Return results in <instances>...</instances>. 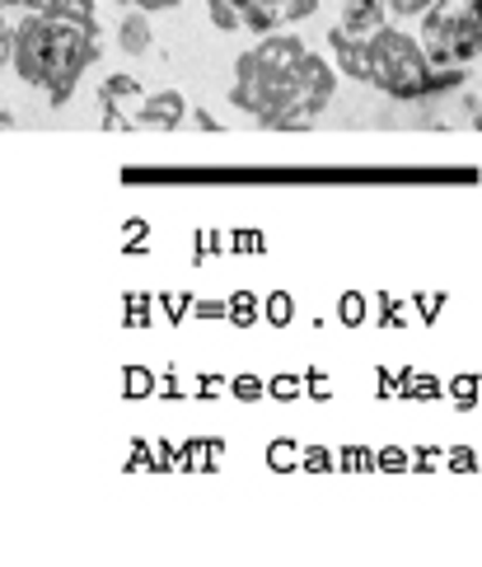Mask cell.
<instances>
[{"instance_id":"obj_11","label":"cell","mask_w":482,"mask_h":567,"mask_svg":"<svg viewBox=\"0 0 482 567\" xmlns=\"http://www.w3.org/2000/svg\"><path fill=\"white\" fill-rule=\"evenodd\" d=\"M136 90H140V85H136L132 75H108V80H104V90H98V113L108 117L117 104H123V99H136Z\"/></svg>"},{"instance_id":"obj_2","label":"cell","mask_w":482,"mask_h":567,"mask_svg":"<svg viewBox=\"0 0 482 567\" xmlns=\"http://www.w3.org/2000/svg\"><path fill=\"white\" fill-rule=\"evenodd\" d=\"M98 62V33L94 29H80L62 14H48L38 6L19 33L10 38V71L24 80L33 90H48V99L56 109L75 94L80 75Z\"/></svg>"},{"instance_id":"obj_13","label":"cell","mask_w":482,"mask_h":567,"mask_svg":"<svg viewBox=\"0 0 482 567\" xmlns=\"http://www.w3.org/2000/svg\"><path fill=\"white\" fill-rule=\"evenodd\" d=\"M123 10H146V14H159V10H174V6H184V0H117Z\"/></svg>"},{"instance_id":"obj_10","label":"cell","mask_w":482,"mask_h":567,"mask_svg":"<svg viewBox=\"0 0 482 567\" xmlns=\"http://www.w3.org/2000/svg\"><path fill=\"white\" fill-rule=\"evenodd\" d=\"M48 14H62L80 29H94L98 33V14H94V0H38Z\"/></svg>"},{"instance_id":"obj_8","label":"cell","mask_w":482,"mask_h":567,"mask_svg":"<svg viewBox=\"0 0 482 567\" xmlns=\"http://www.w3.org/2000/svg\"><path fill=\"white\" fill-rule=\"evenodd\" d=\"M328 48L337 52V66H343L352 80H366V38H352V33H328Z\"/></svg>"},{"instance_id":"obj_7","label":"cell","mask_w":482,"mask_h":567,"mask_svg":"<svg viewBox=\"0 0 482 567\" xmlns=\"http://www.w3.org/2000/svg\"><path fill=\"white\" fill-rule=\"evenodd\" d=\"M150 43H155L150 14L146 10H127L123 24H117V48H123L127 56H140V52H150Z\"/></svg>"},{"instance_id":"obj_16","label":"cell","mask_w":482,"mask_h":567,"mask_svg":"<svg viewBox=\"0 0 482 567\" xmlns=\"http://www.w3.org/2000/svg\"><path fill=\"white\" fill-rule=\"evenodd\" d=\"M234 310H239V315H234L239 323H249V319H258V315H253V310H258V300H253V296H239V300H234Z\"/></svg>"},{"instance_id":"obj_14","label":"cell","mask_w":482,"mask_h":567,"mask_svg":"<svg viewBox=\"0 0 482 567\" xmlns=\"http://www.w3.org/2000/svg\"><path fill=\"white\" fill-rule=\"evenodd\" d=\"M427 6H431V0H389V19H412Z\"/></svg>"},{"instance_id":"obj_12","label":"cell","mask_w":482,"mask_h":567,"mask_svg":"<svg viewBox=\"0 0 482 567\" xmlns=\"http://www.w3.org/2000/svg\"><path fill=\"white\" fill-rule=\"evenodd\" d=\"M207 14L216 29L239 33V14H244V0H207Z\"/></svg>"},{"instance_id":"obj_4","label":"cell","mask_w":482,"mask_h":567,"mask_svg":"<svg viewBox=\"0 0 482 567\" xmlns=\"http://www.w3.org/2000/svg\"><path fill=\"white\" fill-rule=\"evenodd\" d=\"M421 52L436 71L473 66L482 56V0H431L421 10Z\"/></svg>"},{"instance_id":"obj_5","label":"cell","mask_w":482,"mask_h":567,"mask_svg":"<svg viewBox=\"0 0 482 567\" xmlns=\"http://www.w3.org/2000/svg\"><path fill=\"white\" fill-rule=\"evenodd\" d=\"M379 24H389V0H343L333 29L352 38H370Z\"/></svg>"},{"instance_id":"obj_17","label":"cell","mask_w":482,"mask_h":567,"mask_svg":"<svg viewBox=\"0 0 482 567\" xmlns=\"http://www.w3.org/2000/svg\"><path fill=\"white\" fill-rule=\"evenodd\" d=\"M239 394H244V399H258L263 390H258V380H239Z\"/></svg>"},{"instance_id":"obj_19","label":"cell","mask_w":482,"mask_h":567,"mask_svg":"<svg viewBox=\"0 0 482 567\" xmlns=\"http://www.w3.org/2000/svg\"><path fill=\"white\" fill-rule=\"evenodd\" d=\"M0 127H14V117H10L6 109H0Z\"/></svg>"},{"instance_id":"obj_18","label":"cell","mask_w":482,"mask_h":567,"mask_svg":"<svg viewBox=\"0 0 482 567\" xmlns=\"http://www.w3.org/2000/svg\"><path fill=\"white\" fill-rule=\"evenodd\" d=\"M343 310H347V315H343L347 323H356V319H360V315H356V310H360V306H356V296H347V300H343Z\"/></svg>"},{"instance_id":"obj_6","label":"cell","mask_w":482,"mask_h":567,"mask_svg":"<svg viewBox=\"0 0 482 567\" xmlns=\"http://www.w3.org/2000/svg\"><path fill=\"white\" fill-rule=\"evenodd\" d=\"M184 117H188L184 94H178V90H165V94L140 99L136 113H132V123H146V127H178Z\"/></svg>"},{"instance_id":"obj_1","label":"cell","mask_w":482,"mask_h":567,"mask_svg":"<svg viewBox=\"0 0 482 567\" xmlns=\"http://www.w3.org/2000/svg\"><path fill=\"white\" fill-rule=\"evenodd\" d=\"M337 71L314 56L295 33L272 29L263 43L234 62V109H244L263 127H305L328 109Z\"/></svg>"},{"instance_id":"obj_15","label":"cell","mask_w":482,"mask_h":567,"mask_svg":"<svg viewBox=\"0 0 482 567\" xmlns=\"http://www.w3.org/2000/svg\"><path fill=\"white\" fill-rule=\"evenodd\" d=\"M268 310H272V315H268L272 323H291V310H295V306H291V296H272Z\"/></svg>"},{"instance_id":"obj_9","label":"cell","mask_w":482,"mask_h":567,"mask_svg":"<svg viewBox=\"0 0 482 567\" xmlns=\"http://www.w3.org/2000/svg\"><path fill=\"white\" fill-rule=\"evenodd\" d=\"M38 10V0H0V62H10V38Z\"/></svg>"},{"instance_id":"obj_3","label":"cell","mask_w":482,"mask_h":567,"mask_svg":"<svg viewBox=\"0 0 482 567\" xmlns=\"http://www.w3.org/2000/svg\"><path fill=\"white\" fill-rule=\"evenodd\" d=\"M440 80H454L450 71H436L412 33H404L389 19L366 38V85L385 90L389 99H427Z\"/></svg>"}]
</instances>
